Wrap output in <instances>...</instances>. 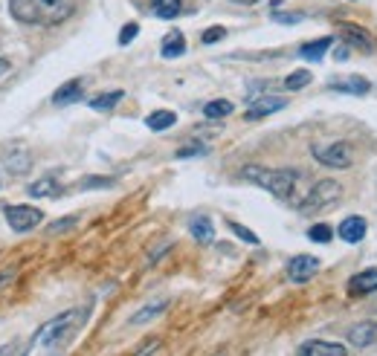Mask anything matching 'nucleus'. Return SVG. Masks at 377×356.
I'll return each mask as SVG.
<instances>
[{"mask_svg":"<svg viewBox=\"0 0 377 356\" xmlns=\"http://www.w3.org/2000/svg\"><path fill=\"white\" fill-rule=\"evenodd\" d=\"M308 238H311L314 244H328V241L334 238V232H331V226L316 224V226H311V229H308Z\"/></svg>","mask_w":377,"mask_h":356,"instance_id":"27","label":"nucleus"},{"mask_svg":"<svg viewBox=\"0 0 377 356\" xmlns=\"http://www.w3.org/2000/svg\"><path fill=\"white\" fill-rule=\"evenodd\" d=\"M232 110H235V108H232L229 99H212V102L203 105V116H206V119H224V116H229Z\"/></svg>","mask_w":377,"mask_h":356,"instance_id":"24","label":"nucleus"},{"mask_svg":"<svg viewBox=\"0 0 377 356\" xmlns=\"http://www.w3.org/2000/svg\"><path fill=\"white\" fill-rule=\"evenodd\" d=\"M302 356H346V345L340 342H322V339H311L305 345H299Z\"/></svg>","mask_w":377,"mask_h":356,"instance_id":"12","label":"nucleus"},{"mask_svg":"<svg viewBox=\"0 0 377 356\" xmlns=\"http://www.w3.org/2000/svg\"><path fill=\"white\" fill-rule=\"evenodd\" d=\"M221 38H227V29H224V26H209V29L200 35L203 43H218Z\"/></svg>","mask_w":377,"mask_h":356,"instance_id":"31","label":"nucleus"},{"mask_svg":"<svg viewBox=\"0 0 377 356\" xmlns=\"http://www.w3.org/2000/svg\"><path fill=\"white\" fill-rule=\"evenodd\" d=\"M154 350H160V342H151V345L140 347V353H154Z\"/></svg>","mask_w":377,"mask_h":356,"instance_id":"37","label":"nucleus"},{"mask_svg":"<svg viewBox=\"0 0 377 356\" xmlns=\"http://www.w3.org/2000/svg\"><path fill=\"white\" fill-rule=\"evenodd\" d=\"M99 186H113V180H85L81 189H99Z\"/></svg>","mask_w":377,"mask_h":356,"instance_id":"34","label":"nucleus"},{"mask_svg":"<svg viewBox=\"0 0 377 356\" xmlns=\"http://www.w3.org/2000/svg\"><path fill=\"white\" fill-rule=\"evenodd\" d=\"M88 322V307H73V310H64L61 316L50 319L38 328V333L32 336L26 353H35V350H44V353H53V350H64L76 333L85 328Z\"/></svg>","mask_w":377,"mask_h":356,"instance_id":"1","label":"nucleus"},{"mask_svg":"<svg viewBox=\"0 0 377 356\" xmlns=\"http://www.w3.org/2000/svg\"><path fill=\"white\" fill-rule=\"evenodd\" d=\"M311 84V73L308 70H293L287 78H284V90H293V93H296V90H302V87H308Z\"/></svg>","mask_w":377,"mask_h":356,"instance_id":"25","label":"nucleus"},{"mask_svg":"<svg viewBox=\"0 0 377 356\" xmlns=\"http://www.w3.org/2000/svg\"><path fill=\"white\" fill-rule=\"evenodd\" d=\"M235 4H244V6H253V4H259V0H235Z\"/></svg>","mask_w":377,"mask_h":356,"instance_id":"39","label":"nucleus"},{"mask_svg":"<svg viewBox=\"0 0 377 356\" xmlns=\"http://www.w3.org/2000/svg\"><path fill=\"white\" fill-rule=\"evenodd\" d=\"M4 217L12 232H32L38 224H44V211L35 206H4Z\"/></svg>","mask_w":377,"mask_h":356,"instance_id":"6","label":"nucleus"},{"mask_svg":"<svg viewBox=\"0 0 377 356\" xmlns=\"http://www.w3.org/2000/svg\"><path fill=\"white\" fill-rule=\"evenodd\" d=\"M165 307H169V298H160V301H154V304H148V307L137 310V313L131 316V325H145V322H151L154 316H160V313H162Z\"/></svg>","mask_w":377,"mask_h":356,"instance_id":"21","label":"nucleus"},{"mask_svg":"<svg viewBox=\"0 0 377 356\" xmlns=\"http://www.w3.org/2000/svg\"><path fill=\"white\" fill-rule=\"evenodd\" d=\"M18 276V270H15V266H9V270H4V273H0V284H6V281H12Z\"/></svg>","mask_w":377,"mask_h":356,"instance_id":"35","label":"nucleus"},{"mask_svg":"<svg viewBox=\"0 0 377 356\" xmlns=\"http://www.w3.org/2000/svg\"><path fill=\"white\" fill-rule=\"evenodd\" d=\"M337 235H340V241H346V244H360V241L366 238V220H363L360 214H348L343 224H340Z\"/></svg>","mask_w":377,"mask_h":356,"instance_id":"13","label":"nucleus"},{"mask_svg":"<svg viewBox=\"0 0 377 356\" xmlns=\"http://www.w3.org/2000/svg\"><path fill=\"white\" fill-rule=\"evenodd\" d=\"M9 12L26 26H56L73 18L76 0H9Z\"/></svg>","mask_w":377,"mask_h":356,"instance_id":"2","label":"nucleus"},{"mask_svg":"<svg viewBox=\"0 0 377 356\" xmlns=\"http://www.w3.org/2000/svg\"><path fill=\"white\" fill-rule=\"evenodd\" d=\"M76 220H78V214H70V217H61V220H58V224H53V226H50V232H53V235H56V232H64V229H70V226L76 224Z\"/></svg>","mask_w":377,"mask_h":356,"instance_id":"32","label":"nucleus"},{"mask_svg":"<svg viewBox=\"0 0 377 356\" xmlns=\"http://www.w3.org/2000/svg\"><path fill=\"white\" fill-rule=\"evenodd\" d=\"M229 229L241 238V241H247L249 246H259V235H253V232H249V229H244L241 224H235V220H229Z\"/></svg>","mask_w":377,"mask_h":356,"instance_id":"30","label":"nucleus"},{"mask_svg":"<svg viewBox=\"0 0 377 356\" xmlns=\"http://www.w3.org/2000/svg\"><path fill=\"white\" fill-rule=\"evenodd\" d=\"M284 108H287V99H282V96H249L247 119H264V116L279 113Z\"/></svg>","mask_w":377,"mask_h":356,"instance_id":"9","label":"nucleus"},{"mask_svg":"<svg viewBox=\"0 0 377 356\" xmlns=\"http://www.w3.org/2000/svg\"><path fill=\"white\" fill-rule=\"evenodd\" d=\"M337 200H343V186L337 180H319L296 206H299L302 214H316V211L337 206Z\"/></svg>","mask_w":377,"mask_h":356,"instance_id":"4","label":"nucleus"},{"mask_svg":"<svg viewBox=\"0 0 377 356\" xmlns=\"http://www.w3.org/2000/svg\"><path fill=\"white\" fill-rule=\"evenodd\" d=\"M183 12V0H154V15L162 21H172Z\"/></svg>","mask_w":377,"mask_h":356,"instance_id":"22","label":"nucleus"},{"mask_svg":"<svg viewBox=\"0 0 377 356\" xmlns=\"http://www.w3.org/2000/svg\"><path fill=\"white\" fill-rule=\"evenodd\" d=\"M314 159L325 168H348L354 162V151L348 142H328V145H314L311 148Z\"/></svg>","mask_w":377,"mask_h":356,"instance_id":"5","label":"nucleus"},{"mask_svg":"<svg viewBox=\"0 0 377 356\" xmlns=\"http://www.w3.org/2000/svg\"><path fill=\"white\" fill-rule=\"evenodd\" d=\"M9 70H12V64H9L4 56H0V78H4V75H9Z\"/></svg>","mask_w":377,"mask_h":356,"instance_id":"36","label":"nucleus"},{"mask_svg":"<svg viewBox=\"0 0 377 356\" xmlns=\"http://www.w3.org/2000/svg\"><path fill=\"white\" fill-rule=\"evenodd\" d=\"M331 43H334V38H319V41L302 43V47H299V56H302L305 61H322V56L331 50Z\"/></svg>","mask_w":377,"mask_h":356,"instance_id":"19","label":"nucleus"},{"mask_svg":"<svg viewBox=\"0 0 377 356\" xmlns=\"http://www.w3.org/2000/svg\"><path fill=\"white\" fill-rule=\"evenodd\" d=\"M137 35H140V23H125L122 32H119V47H128Z\"/></svg>","mask_w":377,"mask_h":356,"instance_id":"29","label":"nucleus"},{"mask_svg":"<svg viewBox=\"0 0 377 356\" xmlns=\"http://www.w3.org/2000/svg\"><path fill=\"white\" fill-rule=\"evenodd\" d=\"M273 21H279V23H296V21H302V15H284V12H273Z\"/></svg>","mask_w":377,"mask_h":356,"instance_id":"33","label":"nucleus"},{"mask_svg":"<svg viewBox=\"0 0 377 356\" xmlns=\"http://www.w3.org/2000/svg\"><path fill=\"white\" fill-rule=\"evenodd\" d=\"M85 99V84H81V78H73L67 84H61L58 90L53 93V105L56 108H67V105H76Z\"/></svg>","mask_w":377,"mask_h":356,"instance_id":"11","label":"nucleus"},{"mask_svg":"<svg viewBox=\"0 0 377 356\" xmlns=\"http://www.w3.org/2000/svg\"><path fill=\"white\" fill-rule=\"evenodd\" d=\"M122 90H110V93H99V96H93L91 99V108L96 110V113H105V110H113L119 102H122Z\"/></svg>","mask_w":377,"mask_h":356,"instance_id":"23","label":"nucleus"},{"mask_svg":"<svg viewBox=\"0 0 377 356\" xmlns=\"http://www.w3.org/2000/svg\"><path fill=\"white\" fill-rule=\"evenodd\" d=\"M186 53V38L183 32H169L162 38V47H160V56L162 58H180Z\"/></svg>","mask_w":377,"mask_h":356,"instance_id":"17","label":"nucleus"},{"mask_svg":"<svg viewBox=\"0 0 377 356\" xmlns=\"http://www.w3.org/2000/svg\"><path fill=\"white\" fill-rule=\"evenodd\" d=\"M189 232H192V238L200 241V244H212V241H215V226H212V220H209V217H192Z\"/></svg>","mask_w":377,"mask_h":356,"instance_id":"18","label":"nucleus"},{"mask_svg":"<svg viewBox=\"0 0 377 356\" xmlns=\"http://www.w3.org/2000/svg\"><path fill=\"white\" fill-rule=\"evenodd\" d=\"M175 122H177V113H172V110H154V113L145 116V125H148V130H154V133L169 130Z\"/></svg>","mask_w":377,"mask_h":356,"instance_id":"20","label":"nucleus"},{"mask_svg":"<svg viewBox=\"0 0 377 356\" xmlns=\"http://www.w3.org/2000/svg\"><path fill=\"white\" fill-rule=\"evenodd\" d=\"M328 90H334V93H348V96H366L371 90V81L363 78V75H348V78L331 81Z\"/></svg>","mask_w":377,"mask_h":356,"instance_id":"10","label":"nucleus"},{"mask_svg":"<svg viewBox=\"0 0 377 356\" xmlns=\"http://www.w3.org/2000/svg\"><path fill=\"white\" fill-rule=\"evenodd\" d=\"M346 287H348L351 295H368V293H374L377 290V270L371 266V270H363V273L351 276Z\"/></svg>","mask_w":377,"mask_h":356,"instance_id":"15","label":"nucleus"},{"mask_svg":"<svg viewBox=\"0 0 377 356\" xmlns=\"http://www.w3.org/2000/svg\"><path fill=\"white\" fill-rule=\"evenodd\" d=\"M241 177H244V180H249L253 186L270 192L279 200H293L296 186L302 180V174L293 171V168H264V165H247L241 171Z\"/></svg>","mask_w":377,"mask_h":356,"instance_id":"3","label":"nucleus"},{"mask_svg":"<svg viewBox=\"0 0 377 356\" xmlns=\"http://www.w3.org/2000/svg\"><path fill=\"white\" fill-rule=\"evenodd\" d=\"M26 194L29 197H61L64 189L56 183V177H41V180L26 186Z\"/></svg>","mask_w":377,"mask_h":356,"instance_id":"16","label":"nucleus"},{"mask_svg":"<svg viewBox=\"0 0 377 356\" xmlns=\"http://www.w3.org/2000/svg\"><path fill=\"white\" fill-rule=\"evenodd\" d=\"M29 162H32V159H29V154H21V151L6 154V165H9L12 171H18V174H21V171H26V168H29Z\"/></svg>","mask_w":377,"mask_h":356,"instance_id":"26","label":"nucleus"},{"mask_svg":"<svg viewBox=\"0 0 377 356\" xmlns=\"http://www.w3.org/2000/svg\"><path fill=\"white\" fill-rule=\"evenodd\" d=\"M337 26H340V35H343V41L348 43V47L363 50V53H371V50H374V38H371V32H368V29H363L360 23H351V21H337Z\"/></svg>","mask_w":377,"mask_h":356,"instance_id":"7","label":"nucleus"},{"mask_svg":"<svg viewBox=\"0 0 377 356\" xmlns=\"http://www.w3.org/2000/svg\"><path fill=\"white\" fill-rule=\"evenodd\" d=\"M346 56H348V50H346V47H337V50H334V58H337V61H343Z\"/></svg>","mask_w":377,"mask_h":356,"instance_id":"38","label":"nucleus"},{"mask_svg":"<svg viewBox=\"0 0 377 356\" xmlns=\"http://www.w3.org/2000/svg\"><path fill=\"white\" fill-rule=\"evenodd\" d=\"M206 151H209V148H206L203 142H192V145H183L175 157H177V159H189V157H203Z\"/></svg>","mask_w":377,"mask_h":356,"instance_id":"28","label":"nucleus"},{"mask_svg":"<svg viewBox=\"0 0 377 356\" xmlns=\"http://www.w3.org/2000/svg\"><path fill=\"white\" fill-rule=\"evenodd\" d=\"M348 345L351 347H368L377 342V325L374 322H357L351 330H348Z\"/></svg>","mask_w":377,"mask_h":356,"instance_id":"14","label":"nucleus"},{"mask_svg":"<svg viewBox=\"0 0 377 356\" xmlns=\"http://www.w3.org/2000/svg\"><path fill=\"white\" fill-rule=\"evenodd\" d=\"M319 273V261L314 255H296L287 261V278L293 284H305Z\"/></svg>","mask_w":377,"mask_h":356,"instance_id":"8","label":"nucleus"}]
</instances>
